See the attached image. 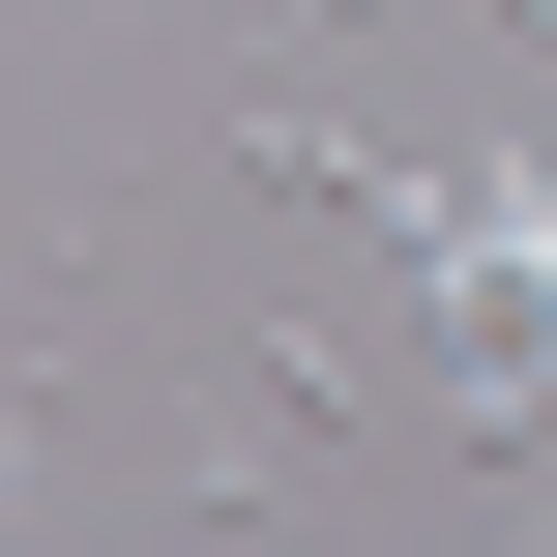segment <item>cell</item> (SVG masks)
<instances>
[{
    "label": "cell",
    "mask_w": 557,
    "mask_h": 557,
    "mask_svg": "<svg viewBox=\"0 0 557 557\" xmlns=\"http://www.w3.org/2000/svg\"><path fill=\"white\" fill-rule=\"evenodd\" d=\"M499 29H557V0H499Z\"/></svg>",
    "instance_id": "1"
}]
</instances>
